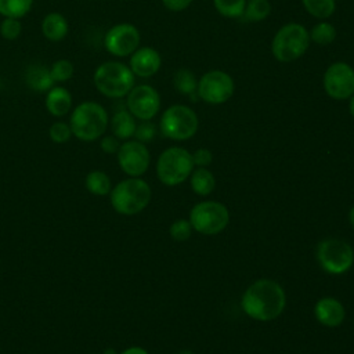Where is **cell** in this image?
Wrapping results in <instances>:
<instances>
[{"label":"cell","instance_id":"e575fe53","mask_svg":"<svg viewBox=\"0 0 354 354\" xmlns=\"http://www.w3.org/2000/svg\"><path fill=\"white\" fill-rule=\"evenodd\" d=\"M100 147L105 153L112 155V153H118L120 148V142H119V138H116L115 136H105L101 138Z\"/></svg>","mask_w":354,"mask_h":354},{"label":"cell","instance_id":"f1b7e54d","mask_svg":"<svg viewBox=\"0 0 354 354\" xmlns=\"http://www.w3.org/2000/svg\"><path fill=\"white\" fill-rule=\"evenodd\" d=\"M73 64L68 59H58L50 68V75L54 82H66L73 76Z\"/></svg>","mask_w":354,"mask_h":354},{"label":"cell","instance_id":"74e56055","mask_svg":"<svg viewBox=\"0 0 354 354\" xmlns=\"http://www.w3.org/2000/svg\"><path fill=\"white\" fill-rule=\"evenodd\" d=\"M348 221L351 224V227L354 228V205L351 206V209L348 210Z\"/></svg>","mask_w":354,"mask_h":354},{"label":"cell","instance_id":"9a60e30c","mask_svg":"<svg viewBox=\"0 0 354 354\" xmlns=\"http://www.w3.org/2000/svg\"><path fill=\"white\" fill-rule=\"evenodd\" d=\"M162 65L160 54L152 47H140L130 57V69L134 76L151 77Z\"/></svg>","mask_w":354,"mask_h":354},{"label":"cell","instance_id":"603a6c76","mask_svg":"<svg viewBox=\"0 0 354 354\" xmlns=\"http://www.w3.org/2000/svg\"><path fill=\"white\" fill-rule=\"evenodd\" d=\"M33 6V0H0V15L4 18H22Z\"/></svg>","mask_w":354,"mask_h":354},{"label":"cell","instance_id":"60d3db41","mask_svg":"<svg viewBox=\"0 0 354 354\" xmlns=\"http://www.w3.org/2000/svg\"><path fill=\"white\" fill-rule=\"evenodd\" d=\"M178 354H194L191 350H183V351H180Z\"/></svg>","mask_w":354,"mask_h":354},{"label":"cell","instance_id":"5bb4252c","mask_svg":"<svg viewBox=\"0 0 354 354\" xmlns=\"http://www.w3.org/2000/svg\"><path fill=\"white\" fill-rule=\"evenodd\" d=\"M141 36L138 29L131 24H118L112 26L104 37L106 51L115 57L131 55L140 44Z\"/></svg>","mask_w":354,"mask_h":354},{"label":"cell","instance_id":"7a4b0ae2","mask_svg":"<svg viewBox=\"0 0 354 354\" xmlns=\"http://www.w3.org/2000/svg\"><path fill=\"white\" fill-rule=\"evenodd\" d=\"M151 196V187L141 177L122 180L109 192L113 210L123 216H134L142 212L149 205Z\"/></svg>","mask_w":354,"mask_h":354},{"label":"cell","instance_id":"30bf717a","mask_svg":"<svg viewBox=\"0 0 354 354\" xmlns=\"http://www.w3.org/2000/svg\"><path fill=\"white\" fill-rule=\"evenodd\" d=\"M196 94L207 104H224L234 94V80L223 71H209L198 80Z\"/></svg>","mask_w":354,"mask_h":354},{"label":"cell","instance_id":"ac0fdd59","mask_svg":"<svg viewBox=\"0 0 354 354\" xmlns=\"http://www.w3.org/2000/svg\"><path fill=\"white\" fill-rule=\"evenodd\" d=\"M68 21L59 12H50L41 21V33L51 41L62 40L68 33Z\"/></svg>","mask_w":354,"mask_h":354},{"label":"cell","instance_id":"ab89813d","mask_svg":"<svg viewBox=\"0 0 354 354\" xmlns=\"http://www.w3.org/2000/svg\"><path fill=\"white\" fill-rule=\"evenodd\" d=\"M104 354H118V353L115 351V348H105Z\"/></svg>","mask_w":354,"mask_h":354},{"label":"cell","instance_id":"1f68e13d","mask_svg":"<svg viewBox=\"0 0 354 354\" xmlns=\"http://www.w3.org/2000/svg\"><path fill=\"white\" fill-rule=\"evenodd\" d=\"M22 32V24L18 18H4L0 24V35L7 40L17 39Z\"/></svg>","mask_w":354,"mask_h":354},{"label":"cell","instance_id":"8992f818","mask_svg":"<svg viewBox=\"0 0 354 354\" xmlns=\"http://www.w3.org/2000/svg\"><path fill=\"white\" fill-rule=\"evenodd\" d=\"M194 170L192 153L181 147L166 148L156 160V176L167 187H176L189 178Z\"/></svg>","mask_w":354,"mask_h":354},{"label":"cell","instance_id":"4dcf8cb0","mask_svg":"<svg viewBox=\"0 0 354 354\" xmlns=\"http://www.w3.org/2000/svg\"><path fill=\"white\" fill-rule=\"evenodd\" d=\"M48 136H50L51 141L55 144H64V142L69 141L72 137V130H71L69 123H65L61 120L54 122L48 129Z\"/></svg>","mask_w":354,"mask_h":354},{"label":"cell","instance_id":"8fae6325","mask_svg":"<svg viewBox=\"0 0 354 354\" xmlns=\"http://www.w3.org/2000/svg\"><path fill=\"white\" fill-rule=\"evenodd\" d=\"M325 93L333 100H347L354 94V68L346 62L330 64L322 79Z\"/></svg>","mask_w":354,"mask_h":354},{"label":"cell","instance_id":"484cf974","mask_svg":"<svg viewBox=\"0 0 354 354\" xmlns=\"http://www.w3.org/2000/svg\"><path fill=\"white\" fill-rule=\"evenodd\" d=\"M301 3L306 11L318 19L329 18L336 8V0H301Z\"/></svg>","mask_w":354,"mask_h":354},{"label":"cell","instance_id":"7c38bea8","mask_svg":"<svg viewBox=\"0 0 354 354\" xmlns=\"http://www.w3.org/2000/svg\"><path fill=\"white\" fill-rule=\"evenodd\" d=\"M119 167L129 177H141L149 167L151 155L144 142L126 140L116 153Z\"/></svg>","mask_w":354,"mask_h":354},{"label":"cell","instance_id":"5b68a950","mask_svg":"<svg viewBox=\"0 0 354 354\" xmlns=\"http://www.w3.org/2000/svg\"><path fill=\"white\" fill-rule=\"evenodd\" d=\"M310 41L308 30L303 25L289 22L277 30L271 43V53L279 62H292L307 51Z\"/></svg>","mask_w":354,"mask_h":354},{"label":"cell","instance_id":"d6a6232c","mask_svg":"<svg viewBox=\"0 0 354 354\" xmlns=\"http://www.w3.org/2000/svg\"><path fill=\"white\" fill-rule=\"evenodd\" d=\"M156 136V126L151 120H142L140 124H137L134 137L140 142H149Z\"/></svg>","mask_w":354,"mask_h":354},{"label":"cell","instance_id":"e0dca14e","mask_svg":"<svg viewBox=\"0 0 354 354\" xmlns=\"http://www.w3.org/2000/svg\"><path fill=\"white\" fill-rule=\"evenodd\" d=\"M46 108L47 111L55 116L62 118L65 116L72 108V95L71 93L62 86H53L46 95Z\"/></svg>","mask_w":354,"mask_h":354},{"label":"cell","instance_id":"ba28073f","mask_svg":"<svg viewBox=\"0 0 354 354\" xmlns=\"http://www.w3.org/2000/svg\"><path fill=\"white\" fill-rule=\"evenodd\" d=\"M199 120L196 113L187 105L176 104L169 106L160 116V133L174 141H185L198 131Z\"/></svg>","mask_w":354,"mask_h":354},{"label":"cell","instance_id":"6da1fadb","mask_svg":"<svg viewBox=\"0 0 354 354\" xmlns=\"http://www.w3.org/2000/svg\"><path fill=\"white\" fill-rule=\"evenodd\" d=\"M241 307L249 318L268 322L283 313L286 293L277 281L260 278L246 288L241 297Z\"/></svg>","mask_w":354,"mask_h":354},{"label":"cell","instance_id":"ffe728a7","mask_svg":"<svg viewBox=\"0 0 354 354\" xmlns=\"http://www.w3.org/2000/svg\"><path fill=\"white\" fill-rule=\"evenodd\" d=\"M189 184L196 195L207 196L216 188V177L207 167H196L189 176Z\"/></svg>","mask_w":354,"mask_h":354},{"label":"cell","instance_id":"9c48e42d","mask_svg":"<svg viewBox=\"0 0 354 354\" xmlns=\"http://www.w3.org/2000/svg\"><path fill=\"white\" fill-rule=\"evenodd\" d=\"M317 260L321 268L332 275L347 272L354 264L353 246L339 238H326L317 245Z\"/></svg>","mask_w":354,"mask_h":354},{"label":"cell","instance_id":"b9f144b4","mask_svg":"<svg viewBox=\"0 0 354 354\" xmlns=\"http://www.w3.org/2000/svg\"><path fill=\"white\" fill-rule=\"evenodd\" d=\"M0 84H1V82H0Z\"/></svg>","mask_w":354,"mask_h":354},{"label":"cell","instance_id":"2e32d148","mask_svg":"<svg viewBox=\"0 0 354 354\" xmlns=\"http://www.w3.org/2000/svg\"><path fill=\"white\" fill-rule=\"evenodd\" d=\"M317 321L328 328H337L346 318V308L340 300L335 297H322L314 306Z\"/></svg>","mask_w":354,"mask_h":354},{"label":"cell","instance_id":"cb8c5ba5","mask_svg":"<svg viewBox=\"0 0 354 354\" xmlns=\"http://www.w3.org/2000/svg\"><path fill=\"white\" fill-rule=\"evenodd\" d=\"M271 14V4L268 0H248L242 14L245 21L259 22Z\"/></svg>","mask_w":354,"mask_h":354},{"label":"cell","instance_id":"d4e9b609","mask_svg":"<svg viewBox=\"0 0 354 354\" xmlns=\"http://www.w3.org/2000/svg\"><path fill=\"white\" fill-rule=\"evenodd\" d=\"M173 84L180 94H185V95H192L198 87L195 75L187 68H181L174 73Z\"/></svg>","mask_w":354,"mask_h":354},{"label":"cell","instance_id":"277c9868","mask_svg":"<svg viewBox=\"0 0 354 354\" xmlns=\"http://www.w3.org/2000/svg\"><path fill=\"white\" fill-rule=\"evenodd\" d=\"M93 80L95 88L109 98H122L134 87V73L118 61H106L97 66Z\"/></svg>","mask_w":354,"mask_h":354},{"label":"cell","instance_id":"f35d334b","mask_svg":"<svg viewBox=\"0 0 354 354\" xmlns=\"http://www.w3.org/2000/svg\"><path fill=\"white\" fill-rule=\"evenodd\" d=\"M348 111H350L351 116L354 118V94L350 97V102H348Z\"/></svg>","mask_w":354,"mask_h":354},{"label":"cell","instance_id":"7402d4cb","mask_svg":"<svg viewBox=\"0 0 354 354\" xmlns=\"http://www.w3.org/2000/svg\"><path fill=\"white\" fill-rule=\"evenodd\" d=\"M84 187L95 196H105L112 189L109 176L101 170H91L84 178Z\"/></svg>","mask_w":354,"mask_h":354},{"label":"cell","instance_id":"3957f363","mask_svg":"<svg viewBox=\"0 0 354 354\" xmlns=\"http://www.w3.org/2000/svg\"><path fill=\"white\" fill-rule=\"evenodd\" d=\"M108 123V112L102 105L94 101L80 102L72 111L69 119L72 136L86 142L98 140L105 133Z\"/></svg>","mask_w":354,"mask_h":354},{"label":"cell","instance_id":"52a82bcc","mask_svg":"<svg viewBox=\"0 0 354 354\" xmlns=\"http://www.w3.org/2000/svg\"><path fill=\"white\" fill-rule=\"evenodd\" d=\"M192 230L202 235H216L224 231L230 223L227 206L217 201H203L189 210L188 217Z\"/></svg>","mask_w":354,"mask_h":354},{"label":"cell","instance_id":"f546056e","mask_svg":"<svg viewBox=\"0 0 354 354\" xmlns=\"http://www.w3.org/2000/svg\"><path fill=\"white\" fill-rule=\"evenodd\" d=\"M192 231L194 230H192L189 220H184V218L176 220L174 223H171V225L169 228L170 236L177 242H184V241L189 239Z\"/></svg>","mask_w":354,"mask_h":354},{"label":"cell","instance_id":"8d00e7d4","mask_svg":"<svg viewBox=\"0 0 354 354\" xmlns=\"http://www.w3.org/2000/svg\"><path fill=\"white\" fill-rule=\"evenodd\" d=\"M118 354H149V353L144 347L131 346V347H127V348H124L123 351H120Z\"/></svg>","mask_w":354,"mask_h":354},{"label":"cell","instance_id":"4fadbf2b","mask_svg":"<svg viewBox=\"0 0 354 354\" xmlns=\"http://www.w3.org/2000/svg\"><path fill=\"white\" fill-rule=\"evenodd\" d=\"M127 111L140 120H151L160 108L159 93L149 84L134 86L126 100Z\"/></svg>","mask_w":354,"mask_h":354},{"label":"cell","instance_id":"d590c367","mask_svg":"<svg viewBox=\"0 0 354 354\" xmlns=\"http://www.w3.org/2000/svg\"><path fill=\"white\" fill-rule=\"evenodd\" d=\"M163 6L173 12H180L185 8L189 7V4L192 3V0H162Z\"/></svg>","mask_w":354,"mask_h":354},{"label":"cell","instance_id":"4316f807","mask_svg":"<svg viewBox=\"0 0 354 354\" xmlns=\"http://www.w3.org/2000/svg\"><path fill=\"white\" fill-rule=\"evenodd\" d=\"M310 40L318 46H328L336 39V29L329 22H318L308 32Z\"/></svg>","mask_w":354,"mask_h":354},{"label":"cell","instance_id":"836d02e7","mask_svg":"<svg viewBox=\"0 0 354 354\" xmlns=\"http://www.w3.org/2000/svg\"><path fill=\"white\" fill-rule=\"evenodd\" d=\"M192 160H194V166L196 167H207L213 160V153L207 148H198L192 153Z\"/></svg>","mask_w":354,"mask_h":354},{"label":"cell","instance_id":"44dd1931","mask_svg":"<svg viewBox=\"0 0 354 354\" xmlns=\"http://www.w3.org/2000/svg\"><path fill=\"white\" fill-rule=\"evenodd\" d=\"M26 84L36 91H48L54 86L50 69L43 65H30L25 73Z\"/></svg>","mask_w":354,"mask_h":354},{"label":"cell","instance_id":"d6986e66","mask_svg":"<svg viewBox=\"0 0 354 354\" xmlns=\"http://www.w3.org/2000/svg\"><path fill=\"white\" fill-rule=\"evenodd\" d=\"M136 127V118L127 109L116 111L111 119L112 133L119 140H129L130 137H133Z\"/></svg>","mask_w":354,"mask_h":354},{"label":"cell","instance_id":"83f0119b","mask_svg":"<svg viewBox=\"0 0 354 354\" xmlns=\"http://www.w3.org/2000/svg\"><path fill=\"white\" fill-rule=\"evenodd\" d=\"M248 0H213L214 8L227 18L242 17Z\"/></svg>","mask_w":354,"mask_h":354}]
</instances>
